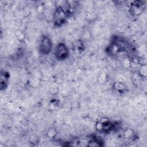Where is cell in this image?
I'll return each mask as SVG.
<instances>
[{"mask_svg":"<svg viewBox=\"0 0 147 147\" xmlns=\"http://www.w3.org/2000/svg\"><path fill=\"white\" fill-rule=\"evenodd\" d=\"M68 16L69 14L63 6L61 5L56 6L53 15V20L55 25L56 26L62 25L66 22Z\"/></svg>","mask_w":147,"mask_h":147,"instance_id":"6da1fadb","label":"cell"},{"mask_svg":"<svg viewBox=\"0 0 147 147\" xmlns=\"http://www.w3.org/2000/svg\"><path fill=\"white\" fill-rule=\"evenodd\" d=\"M52 43L51 40L47 36H43L38 46L39 52L42 55H48L52 50Z\"/></svg>","mask_w":147,"mask_h":147,"instance_id":"7a4b0ae2","label":"cell"},{"mask_svg":"<svg viewBox=\"0 0 147 147\" xmlns=\"http://www.w3.org/2000/svg\"><path fill=\"white\" fill-rule=\"evenodd\" d=\"M69 55L68 48L64 43H59L57 45L55 50V56L59 60L65 59Z\"/></svg>","mask_w":147,"mask_h":147,"instance_id":"3957f363","label":"cell"},{"mask_svg":"<svg viewBox=\"0 0 147 147\" xmlns=\"http://www.w3.org/2000/svg\"><path fill=\"white\" fill-rule=\"evenodd\" d=\"M96 128L99 131L108 132L114 128V125L107 118H102L97 122Z\"/></svg>","mask_w":147,"mask_h":147,"instance_id":"277c9868","label":"cell"},{"mask_svg":"<svg viewBox=\"0 0 147 147\" xmlns=\"http://www.w3.org/2000/svg\"><path fill=\"white\" fill-rule=\"evenodd\" d=\"M145 9L144 3L140 1H133L130 6V11L133 16H137L142 13Z\"/></svg>","mask_w":147,"mask_h":147,"instance_id":"5b68a950","label":"cell"},{"mask_svg":"<svg viewBox=\"0 0 147 147\" xmlns=\"http://www.w3.org/2000/svg\"><path fill=\"white\" fill-rule=\"evenodd\" d=\"M72 49L75 52L80 53L84 51V45L83 42L80 40H75L72 44Z\"/></svg>","mask_w":147,"mask_h":147,"instance_id":"8992f818","label":"cell"},{"mask_svg":"<svg viewBox=\"0 0 147 147\" xmlns=\"http://www.w3.org/2000/svg\"><path fill=\"white\" fill-rule=\"evenodd\" d=\"M9 78V75L7 72L5 71L1 72L0 76V87L1 90L5 89L7 87Z\"/></svg>","mask_w":147,"mask_h":147,"instance_id":"52a82bcc","label":"cell"},{"mask_svg":"<svg viewBox=\"0 0 147 147\" xmlns=\"http://www.w3.org/2000/svg\"><path fill=\"white\" fill-rule=\"evenodd\" d=\"M113 89L119 92H124L126 90V86L121 82H115L113 85Z\"/></svg>","mask_w":147,"mask_h":147,"instance_id":"ba28073f","label":"cell"},{"mask_svg":"<svg viewBox=\"0 0 147 147\" xmlns=\"http://www.w3.org/2000/svg\"><path fill=\"white\" fill-rule=\"evenodd\" d=\"M88 145L90 146H101L102 144L100 141L97 139H93L89 142V144Z\"/></svg>","mask_w":147,"mask_h":147,"instance_id":"9c48e42d","label":"cell"},{"mask_svg":"<svg viewBox=\"0 0 147 147\" xmlns=\"http://www.w3.org/2000/svg\"><path fill=\"white\" fill-rule=\"evenodd\" d=\"M140 74L143 76H145L146 75V65H142L140 69Z\"/></svg>","mask_w":147,"mask_h":147,"instance_id":"30bf717a","label":"cell"},{"mask_svg":"<svg viewBox=\"0 0 147 147\" xmlns=\"http://www.w3.org/2000/svg\"><path fill=\"white\" fill-rule=\"evenodd\" d=\"M58 106H59L58 103H57L56 100H55V101H52V102L50 103V105H49L50 107H51V109H53V110H56V109L58 107Z\"/></svg>","mask_w":147,"mask_h":147,"instance_id":"8fae6325","label":"cell"}]
</instances>
